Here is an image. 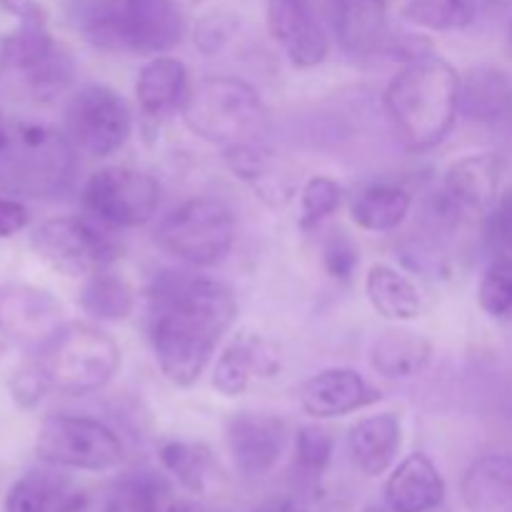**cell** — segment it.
<instances>
[{"mask_svg":"<svg viewBox=\"0 0 512 512\" xmlns=\"http://www.w3.org/2000/svg\"><path fill=\"white\" fill-rule=\"evenodd\" d=\"M238 318L233 290L213 278L165 275L150 295V343L170 383L188 388L203 375Z\"/></svg>","mask_w":512,"mask_h":512,"instance_id":"obj_1","label":"cell"},{"mask_svg":"<svg viewBox=\"0 0 512 512\" xmlns=\"http://www.w3.org/2000/svg\"><path fill=\"white\" fill-rule=\"evenodd\" d=\"M385 108L400 140L415 153L435 148L453 130L460 110V75L443 58L408 63L385 90Z\"/></svg>","mask_w":512,"mask_h":512,"instance_id":"obj_2","label":"cell"},{"mask_svg":"<svg viewBox=\"0 0 512 512\" xmlns=\"http://www.w3.org/2000/svg\"><path fill=\"white\" fill-rule=\"evenodd\" d=\"M75 175V145L45 123L0 113V190L25 198H55Z\"/></svg>","mask_w":512,"mask_h":512,"instance_id":"obj_3","label":"cell"},{"mask_svg":"<svg viewBox=\"0 0 512 512\" xmlns=\"http://www.w3.org/2000/svg\"><path fill=\"white\" fill-rule=\"evenodd\" d=\"M180 110L195 138L225 150L255 143L268 125V110L258 90L238 78L200 80L188 90Z\"/></svg>","mask_w":512,"mask_h":512,"instance_id":"obj_4","label":"cell"},{"mask_svg":"<svg viewBox=\"0 0 512 512\" xmlns=\"http://www.w3.org/2000/svg\"><path fill=\"white\" fill-rule=\"evenodd\" d=\"M0 73L23 95L50 103L73 85L75 60L50 35L48 20H18L0 40Z\"/></svg>","mask_w":512,"mask_h":512,"instance_id":"obj_5","label":"cell"},{"mask_svg":"<svg viewBox=\"0 0 512 512\" xmlns=\"http://www.w3.org/2000/svg\"><path fill=\"white\" fill-rule=\"evenodd\" d=\"M50 390L85 395L105 388L120 368V348L105 330L88 323L65 328L40 350L38 358Z\"/></svg>","mask_w":512,"mask_h":512,"instance_id":"obj_6","label":"cell"},{"mask_svg":"<svg viewBox=\"0 0 512 512\" xmlns=\"http://www.w3.org/2000/svg\"><path fill=\"white\" fill-rule=\"evenodd\" d=\"M160 248L188 265H215L230 253L235 243V215L223 200H188L175 208L158 228Z\"/></svg>","mask_w":512,"mask_h":512,"instance_id":"obj_7","label":"cell"},{"mask_svg":"<svg viewBox=\"0 0 512 512\" xmlns=\"http://www.w3.org/2000/svg\"><path fill=\"white\" fill-rule=\"evenodd\" d=\"M35 455L53 468L105 473L125 460L118 435L100 420L48 415L35 435Z\"/></svg>","mask_w":512,"mask_h":512,"instance_id":"obj_8","label":"cell"},{"mask_svg":"<svg viewBox=\"0 0 512 512\" xmlns=\"http://www.w3.org/2000/svg\"><path fill=\"white\" fill-rule=\"evenodd\" d=\"M30 245L43 263L70 278H90L118 260V243L93 220L53 218L33 230Z\"/></svg>","mask_w":512,"mask_h":512,"instance_id":"obj_9","label":"cell"},{"mask_svg":"<svg viewBox=\"0 0 512 512\" xmlns=\"http://www.w3.org/2000/svg\"><path fill=\"white\" fill-rule=\"evenodd\" d=\"M133 115L123 95L105 85H85L65 108V135L75 150L93 158H108L128 143Z\"/></svg>","mask_w":512,"mask_h":512,"instance_id":"obj_10","label":"cell"},{"mask_svg":"<svg viewBox=\"0 0 512 512\" xmlns=\"http://www.w3.org/2000/svg\"><path fill=\"white\" fill-rule=\"evenodd\" d=\"M160 203V185L150 173L128 165L103 168L83 188V205L98 223L135 228L148 223Z\"/></svg>","mask_w":512,"mask_h":512,"instance_id":"obj_11","label":"cell"},{"mask_svg":"<svg viewBox=\"0 0 512 512\" xmlns=\"http://www.w3.org/2000/svg\"><path fill=\"white\" fill-rule=\"evenodd\" d=\"M65 328L63 308L53 293L35 285H0V335L43 350Z\"/></svg>","mask_w":512,"mask_h":512,"instance_id":"obj_12","label":"cell"},{"mask_svg":"<svg viewBox=\"0 0 512 512\" xmlns=\"http://www.w3.org/2000/svg\"><path fill=\"white\" fill-rule=\"evenodd\" d=\"M265 23L295 68H315L330 53V35L315 0H268Z\"/></svg>","mask_w":512,"mask_h":512,"instance_id":"obj_13","label":"cell"},{"mask_svg":"<svg viewBox=\"0 0 512 512\" xmlns=\"http://www.w3.org/2000/svg\"><path fill=\"white\" fill-rule=\"evenodd\" d=\"M185 15L175 0H118L120 48L138 55H163L180 45Z\"/></svg>","mask_w":512,"mask_h":512,"instance_id":"obj_14","label":"cell"},{"mask_svg":"<svg viewBox=\"0 0 512 512\" xmlns=\"http://www.w3.org/2000/svg\"><path fill=\"white\" fill-rule=\"evenodd\" d=\"M503 158L498 153L465 155L445 170L440 203L448 215H480L498 200Z\"/></svg>","mask_w":512,"mask_h":512,"instance_id":"obj_15","label":"cell"},{"mask_svg":"<svg viewBox=\"0 0 512 512\" xmlns=\"http://www.w3.org/2000/svg\"><path fill=\"white\" fill-rule=\"evenodd\" d=\"M225 435L238 473L245 478H263L283 453L285 425L275 415L235 413Z\"/></svg>","mask_w":512,"mask_h":512,"instance_id":"obj_16","label":"cell"},{"mask_svg":"<svg viewBox=\"0 0 512 512\" xmlns=\"http://www.w3.org/2000/svg\"><path fill=\"white\" fill-rule=\"evenodd\" d=\"M380 390L350 368H330L305 380L300 388V405L313 418H340L355 410L380 403Z\"/></svg>","mask_w":512,"mask_h":512,"instance_id":"obj_17","label":"cell"},{"mask_svg":"<svg viewBox=\"0 0 512 512\" xmlns=\"http://www.w3.org/2000/svg\"><path fill=\"white\" fill-rule=\"evenodd\" d=\"M278 355L258 335L243 333L235 338L213 370V388L225 398H238L250 388L255 378H270L278 373Z\"/></svg>","mask_w":512,"mask_h":512,"instance_id":"obj_18","label":"cell"},{"mask_svg":"<svg viewBox=\"0 0 512 512\" xmlns=\"http://www.w3.org/2000/svg\"><path fill=\"white\" fill-rule=\"evenodd\" d=\"M385 500L393 512H433L445 500L443 475L428 455H408L385 483Z\"/></svg>","mask_w":512,"mask_h":512,"instance_id":"obj_19","label":"cell"},{"mask_svg":"<svg viewBox=\"0 0 512 512\" xmlns=\"http://www.w3.org/2000/svg\"><path fill=\"white\" fill-rule=\"evenodd\" d=\"M333 28L350 55H373L388 40L385 0H328Z\"/></svg>","mask_w":512,"mask_h":512,"instance_id":"obj_20","label":"cell"},{"mask_svg":"<svg viewBox=\"0 0 512 512\" xmlns=\"http://www.w3.org/2000/svg\"><path fill=\"white\" fill-rule=\"evenodd\" d=\"M403 443V425L395 413L370 415L350 428L348 445L355 465L368 478H378L393 465Z\"/></svg>","mask_w":512,"mask_h":512,"instance_id":"obj_21","label":"cell"},{"mask_svg":"<svg viewBox=\"0 0 512 512\" xmlns=\"http://www.w3.org/2000/svg\"><path fill=\"white\" fill-rule=\"evenodd\" d=\"M85 493L70 478L50 470H30L15 480L5 498V512H75Z\"/></svg>","mask_w":512,"mask_h":512,"instance_id":"obj_22","label":"cell"},{"mask_svg":"<svg viewBox=\"0 0 512 512\" xmlns=\"http://www.w3.org/2000/svg\"><path fill=\"white\" fill-rule=\"evenodd\" d=\"M460 495L468 512H512V458L483 455L465 470Z\"/></svg>","mask_w":512,"mask_h":512,"instance_id":"obj_23","label":"cell"},{"mask_svg":"<svg viewBox=\"0 0 512 512\" xmlns=\"http://www.w3.org/2000/svg\"><path fill=\"white\" fill-rule=\"evenodd\" d=\"M433 345L425 335L408 328H390L370 348V365L378 375L390 380H408L423 373L430 363Z\"/></svg>","mask_w":512,"mask_h":512,"instance_id":"obj_24","label":"cell"},{"mask_svg":"<svg viewBox=\"0 0 512 512\" xmlns=\"http://www.w3.org/2000/svg\"><path fill=\"white\" fill-rule=\"evenodd\" d=\"M135 95H138L143 113L153 115V118L170 113L183 105L185 95H188V70L178 58L155 55L140 70Z\"/></svg>","mask_w":512,"mask_h":512,"instance_id":"obj_25","label":"cell"},{"mask_svg":"<svg viewBox=\"0 0 512 512\" xmlns=\"http://www.w3.org/2000/svg\"><path fill=\"white\" fill-rule=\"evenodd\" d=\"M365 293H368V300L375 308V313L388 320H395V323L415 320L420 310H423L418 288L403 273L390 268V265L380 263L368 270Z\"/></svg>","mask_w":512,"mask_h":512,"instance_id":"obj_26","label":"cell"},{"mask_svg":"<svg viewBox=\"0 0 512 512\" xmlns=\"http://www.w3.org/2000/svg\"><path fill=\"white\" fill-rule=\"evenodd\" d=\"M413 198L405 188L393 183H375L365 188L350 205V218L368 233H390L410 213Z\"/></svg>","mask_w":512,"mask_h":512,"instance_id":"obj_27","label":"cell"},{"mask_svg":"<svg viewBox=\"0 0 512 512\" xmlns=\"http://www.w3.org/2000/svg\"><path fill=\"white\" fill-rule=\"evenodd\" d=\"M512 105V83L498 68H478L460 80V108L475 120H500Z\"/></svg>","mask_w":512,"mask_h":512,"instance_id":"obj_28","label":"cell"},{"mask_svg":"<svg viewBox=\"0 0 512 512\" xmlns=\"http://www.w3.org/2000/svg\"><path fill=\"white\" fill-rule=\"evenodd\" d=\"M163 468L183 485L185 490L195 495H203L208 490V480L215 473V458L208 445L185 443V440H170L160 445L158 453Z\"/></svg>","mask_w":512,"mask_h":512,"instance_id":"obj_29","label":"cell"},{"mask_svg":"<svg viewBox=\"0 0 512 512\" xmlns=\"http://www.w3.org/2000/svg\"><path fill=\"white\" fill-rule=\"evenodd\" d=\"M80 305L85 313L98 320H125L133 313V288L120 275L100 270L85 280Z\"/></svg>","mask_w":512,"mask_h":512,"instance_id":"obj_30","label":"cell"},{"mask_svg":"<svg viewBox=\"0 0 512 512\" xmlns=\"http://www.w3.org/2000/svg\"><path fill=\"white\" fill-rule=\"evenodd\" d=\"M483 0H410L403 15L418 28L450 33L465 30L478 20Z\"/></svg>","mask_w":512,"mask_h":512,"instance_id":"obj_31","label":"cell"},{"mask_svg":"<svg viewBox=\"0 0 512 512\" xmlns=\"http://www.w3.org/2000/svg\"><path fill=\"white\" fill-rule=\"evenodd\" d=\"M478 303L485 315L500 323L512 320V260H495L485 270L478 288Z\"/></svg>","mask_w":512,"mask_h":512,"instance_id":"obj_32","label":"cell"},{"mask_svg":"<svg viewBox=\"0 0 512 512\" xmlns=\"http://www.w3.org/2000/svg\"><path fill=\"white\" fill-rule=\"evenodd\" d=\"M333 435L320 425H305L300 428L295 440V465L303 473V478L318 480L325 473L333 458Z\"/></svg>","mask_w":512,"mask_h":512,"instance_id":"obj_33","label":"cell"},{"mask_svg":"<svg viewBox=\"0 0 512 512\" xmlns=\"http://www.w3.org/2000/svg\"><path fill=\"white\" fill-rule=\"evenodd\" d=\"M343 190L328 175H315L305 183L303 198H300V225L303 228H313L320 220L333 215L338 210Z\"/></svg>","mask_w":512,"mask_h":512,"instance_id":"obj_34","label":"cell"},{"mask_svg":"<svg viewBox=\"0 0 512 512\" xmlns=\"http://www.w3.org/2000/svg\"><path fill=\"white\" fill-rule=\"evenodd\" d=\"M485 243L495 260H512V190L495 200L485 220Z\"/></svg>","mask_w":512,"mask_h":512,"instance_id":"obj_35","label":"cell"},{"mask_svg":"<svg viewBox=\"0 0 512 512\" xmlns=\"http://www.w3.org/2000/svg\"><path fill=\"white\" fill-rule=\"evenodd\" d=\"M235 30H238V18L233 13L210 10L200 18L198 28H195V45H198L200 53L218 55L230 43Z\"/></svg>","mask_w":512,"mask_h":512,"instance_id":"obj_36","label":"cell"},{"mask_svg":"<svg viewBox=\"0 0 512 512\" xmlns=\"http://www.w3.org/2000/svg\"><path fill=\"white\" fill-rule=\"evenodd\" d=\"M48 390H50V383L48 378H45L38 360L25 363L23 368L15 370L13 378H10V395H13V400L20 405V408H35V405L45 398Z\"/></svg>","mask_w":512,"mask_h":512,"instance_id":"obj_37","label":"cell"},{"mask_svg":"<svg viewBox=\"0 0 512 512\" xmlns=\"http://www.w3.org/2000/svg\"><path fill=\"white\" fill-rule=\"evenodd\" d=\"M323 263L333 278L348 280L360 263V253L345 233H333L323 245Z\"/></svg>","mask_w":512,"mask_h":512,"instance_id":"obj_38","label":"cell"},{"mask_svg":"<svg viewBox=\"0 0 512 512\" xmlns=\"http://www.w3.org/2000/svg\"><path fill=\"white\" fill-rule=\"evenodd\" d=\"M30 210L18 198H0V238H13L28 228Z\"/></svg>","mask_w":512,"mask_h":512,"instance_id":"obj_39","label":"cell"},{"mask_svg":"<svg viewBox=\"0 0 512 512\" xmlns=\"http://www.w3.org/2000/svg\"><path fill=\"white\" fill-rule=\"evenodd\" d=\"M0 8L15 20H48V13L38 0H0Z\"/></svg>","mask_w":512,"mask_h":512,"instance_id":"obj_40","label":"cell"},{"mask_svg":"<svg viewBox=\"0 0 512 512\" xmlns=\"http://www.w3.org/2000/svg\"><path fill=\"white\" fill-rule=\"evenodd\" d=\"M255 512H315V510L310 508L308 503H303V500L275 498V500H268V503L260 505Z\"/></svg>","mask_w":512,"mask_h":512,"instance_id":"obj_41","label":"cell"},{"mask_svg":"<svg viewBox=\"0 0 512 512\" xmlns=\"http://www.w3.org/2000/svg\"><path fill=\"white\" fill-rule=\"evenodd\" d=\"M360 512H388V510L380 508V505H368V508H363Z\"/></svg>","mask_w":512,"mask_h":512,"instance_id":"obj_42","label":"cell"},{"mask_svg":"<svg viewBox=\"0 0 512 512\" xmlns=\"http://www.w3.org/2000/svg\"><path fill=\"white\" fill-rule=\"evenodd\" d=\"M508 40H510V48H512V20H510V28H508Z\"/></svg>","mask_w":512,"mask_h":512,"instance_id":"obj_43","label":"cell"}]
</instances>
